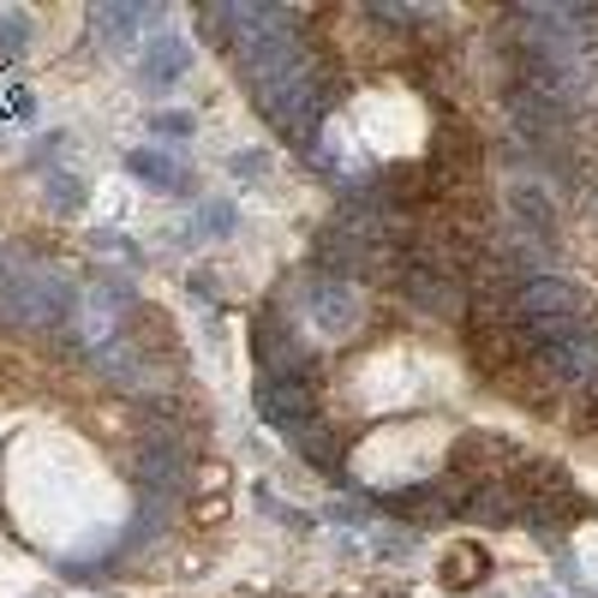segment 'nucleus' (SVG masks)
I'll return each instance as SVG.
<instances>
[{"instance_id":"f257e3e1","label":"nucleus","mask_w":598,"mask_h":598,"mask_svg":"<svg viewBox=\"0 0 598 598\" xmlns=\"http://www.w3.org/2000/svg\"><path fill=\"white\" fill-rule=\"evenodd\" d=\"M251 360H258V377H312V348L282 317V305H263L258 312V324H251Z\"/></svg>"},{"instance_id":"f03ea898","label":"nucleus","mask_w":598,"mask_h":598,"mask_svg":"<svg viewBox=\"0 0 598 598\" xmlns=\"http://www.w3.org/2000/svg\"><path fill=\"white\" fill-rule=\"evenodd\" d=\"M132 485H138V497L180 503L186 491H192V449H174V443H138Z\"/></svg>"},{"instance_id":"7ed1b4c3","label":"nucleus","mask_w":598,"mask_h":598,"mask_svg":"<svg viewBox=\"0 0 598 598\" xmlns=\"http://www.w3.org/2000/svg\"><path fill=\"white\" fill-rule=\"evenodd\" d=\"M515 317H593V300H587V288H581V282L544 270V275H527V282H520Z\"/></svg>"},{"instance_id":"20e7f679","label":"nucleus","mask_w":598,"mask_h":598,"mask_svg":"<svg viewBox=\"0 0 598 598\" xmlns=\"http://www.w3.org/2000/svg\"><path fill=\"white\" fill-rule=\"evenodd\" d=\"M251 401H258V419H263V425H275V431H294L300 419L317 413L312 377H258Z\"/></svg>"},{"instance_id":"39448f33","label":"nucleus","mask_w":598,"mask_h":598,"mask_svg":"<svg viewBox=\"0 0 598 598\" xmlns=\"http://www.w3.org/2000/svg\"><path fill=\"white\" fill-rule=\"evenodd\" d=\"M401 288L419 312L431 317H461L467 312V288L461 275H443V270H419V263H401Z\"/></svg>"},{"instance_id":"423d86ee","label":"nucleus","mask_w":598,"mask_h":598,"mask_svg":"<svg viewBox=\"0 0 598 598\" xmlns=\"http://www.w3.org/2000/svg\"><path fill=\"white\" fill-rule=\"evenodd\" d=\"M282 437L294 443V455H300V461H312L317 473H336V479H341V455H348V437H341V431L329 425L324 413L300 419L294 431H282Z\"/></svg>"},{"instance_id":"0eeeda50","label":"nucleus","mask_w":598,"mask_h":598,"mask_svg":"<svg viewBox=\"0 0 598 598\" xmlns=\"http://www.w3.org/2000/svg\"><path fill=\"white\" fill-rule=\"evenodd\" d=\"M138 72H144L150 91H174V84L192 72V43H186V36H150Z\"/></svg>"},{"instance_id":"6e6552de","label":"nucleus","mask_w":598,"mask_h":598,"mask_svg":"<svg viewBox=\"0 0 598 598\" xmlns=\"http://www.w3.org/2000/svg\"><path fill=\"white\" fill-rule=\"evenodd\" d=\"M144 24H156V7H144V0H132V7L96 0V7H91V31H96L108 48H132V36L144 31Z\"/></svg>"},{"instance_id":"1a4fd4ad","label":"nucleus","mask_w":598,"mask_h":598,"mask_svg":"<svg viewBox=\"0 0 598 598\" xmlns=\"http://www.w3.org/2000/svg\"><path fill=\"white\" fill-rule=\"evenodd\" d=\"M461 515L479 520V527H515V520H520V491L508 485V473H503V479H485V485L467 497Z\"/></svg>"},{"instance_id":"9d476101","label":"nucleus","mask_w":598,"mask_h":598,"mask_svg":"<svg viewBox=\"0 0 598 598\" xmlns=\"http://www.w3.org/2000/svg\"><path fill=\"white\" fill-rule=\"evenodd\" d=\"M508 210H515V227H520V234L544 239V246L556 239V210H551V198H544V186L515 180V186H508Z\"/></svg>"},{"instance_id":"9b49d317","label":"nucleus","mask_w":598,"mask_h":598,"mask_svg":"<svg viewBox=\"0 0 598 598\" xmlns=\"http://www.w3.org/2000/svg\"><path fill=\"white\" fill-rule=\"evenodd\" d=\"M91 365H96V377H108L114 389H144L150 384V372H144V360H138L132 348H126L120 336H108V341H96L91 348Z\"/></svg>"},{"instance_id":"f8f14e48","label":"nucleus","mask_w":598,"mask_h":598,"mask_svg":"<svg viewBox=\"0 0 598 598\" xmlns=\"http://www.w3.org/2000/svg\"><path fill=\"white\" fill-rule=\"evenodd\" d=\"M174 508H180V503H168V497H144V503H138L132 527H126V539H120V556H138V551H150V544L168 539Z\"/></svg>"},{"instance_id":"ddd939ff","label":"nucleus","mask_w":598,"mask_h":598,"mask_svg":"<svg viewBox=\"0 0 598 598\" xmlns=\"http://www.w3.org/2000/svg\"><path fill=\"white\" fill-rule=\"evenodd\" d=\"M126 168L138 174L144 186H156V192H186V168H180V156H168V150H132L126 156Z\"/></svg>"},{"instance_id":"4468645a","label":"nucleus","mask_w":598,"mask_h":598,"mask_svg":"<svg viewBox=\"0 0 598 598\" xmlns=\"http://www.w3.org/2000/svg\"><path fill=\"white\" fill-rule=\"evenodd\" d=\"M234 227H239V210H234V203H222V198L198 203V215H192V239H227Z\"/></svg>"},{"instance_id":"2eb2a0df","label":"nucleus","mask_w":598,"mask_h":598,"mask_svg":"<svg viewBox=\"0 0 598 598\" xmlns=\"http://www.w3.org/2000/svg\"><path fill=\"white\" fill-rule=\"evenodd\" d=\"M485 551H473V544H455V551H449V563H443V581H449V587L455 593H461V587H473V581H485Z\"/></svg>"},{"instance_id":"dca6fc26","label":"nucleus","mask_w":598,"mask_h":598,"mask_svg":"<svg viewBox=\"0 0 598 598\" xmlns=\"http://www.w3.org/2000/svg\"><path fill=\"white\" fill-rule=\"evenodd\" d=\"M43 198H48V210H55V215H79L84 210V180H79V174H48V180H43Z\"/></svg>"},{"instance_id":"f3484780","label":"nucleus","mask_w":598,"mask_h":598,"mask_svg":"<svg viewBox=\"0 0 598 598\" xmlns=\"http://www.w3.org/2000/svg\"><path fill=\"white\" fill-rule=\"evenodd\" d=\"M91 305L102 317L132 312V282H126V275H96V282H91Z\"/></svg>"},{"instance_id":"a211bd4d","label":"nucleus","mask_w":598,"mask_h":598,"mask_svg":"<svg viewBox=\"0 0 598 598\" xmlns=\"http://www.w3.org/2000/svg\"><path fill=\"white\" fill-rule=\"evenodd\" d=\"M31 48V19L24 12H0V60H19Z\"/></svg>"},{"instance_id":"6ab92c4d","label":"nucleus","mask_w":598,"mask_h":598,"mask_svg":"<svg viewBox=\"0 0 598 598\" xmlns=\"http://www.w3.org/2000/svg\"><path fill=\"white\" fill-rule=\"evenodd\" d=\"M258 508H263V515H275V520H282V527H294V532H312V515H305V508H288V503H275L270 491H258Z\"/></svg>"},{"instance_id":"aec40b11","label":"nucleus","mask_w":598,"mask_h":598,"mask_svg":"<svg viewBox=\"0 0 598 598\" xmlns=\"http://www.w3.org/2000/svg\"><path fill=\"white\" fill-rule=\"evenodd\" d=\"M227 174H234V180H263V174H270V156H263V150H246V156H227Z\"/></svg>"},{"instance_id":"412c9836","label":"nucleus","mask_w":598,"mask_h":598,"mask_svg":"<svg viewBox=\"0 0 598 598\" xmlns=\"http://www.w3.org/2000/svg\"><path fill=\"white\" fill-rule=\"evenodd\" d=\"M156 138H192V114H150Z\"/></svg>"},{"instance_id":"4be33fe9","label":"nucleus","mask_w":598,"mask_h":598,"mask_svg":"<svg viewBox=\"0 0 598 598\" xmlns=\"http://www.w3.org/2000/svg\"><path fill=\"white\" fill-rule=\"evenodd\" d=\"M96 251H114V258H138V246L126 234H114V227H102L96 234Z\"/></svg>"},{"instance_id":"5701e85b","label":"nucleus","mask_w":598,"mask_h":598,"mask_svg":"<svg viewBox=\"0 0 598 598\" xmlns=\"http://www.w3.org/2000/svg\"><path fill=\"white\" fill-rule=\"evenodd\" d=\"M329 520H336V527H365V508H353V503H329Z\"/></svg>"}]
</instances>
